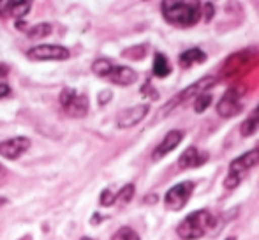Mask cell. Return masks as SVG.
Returning a JSON list of instances; mask_svg holds the SVG:
<instances>
[{"instance_id": "d6986e66", "label": "cell", "mask_w": 259, "mask_h": 240, "mask_svg": "<svg viewBox=\"0 0 259 240\" xmlns=\"http://www.w3.org/2000/svg\"><path fill=\"white\" fill-rule=\"evenodd\" d=\"M50 34H52V25L50 23H37L27 30L28 39H42V37H48Z\"/></svg>"}, {"instance_id": "e575fe53", "label": "cell", "mask_w": 259, "mask_h": 240, "mask_svg": "<svg viewBox=\"0 0 259 240\" xmlns=\"http://www.w3.org/2000/svg\"><path fill=\"white\" fill-rule=\"evenodd\" d=\"M254 150H256L257 154H259V141H257V143H256V148H254Z\"/></svg>"}, {"instance_id": "1f68e13d", "label": "cell", "mask_w": 259, "mask_h": 240, "mask_svg": "<svg viewBox=\"0 0 259 240\" xmlns=\"http://www.w3.org/2000/svg\"><path fill=\"white\" fill-rule=\"evenodd\" d=\"M9 74V65L7 64H0V78H6V76Z\"/></svg>"}, {"instance_id": "8992f818", "label": "cell", "mask_w": 259, "mask_h": 240, "mask_svg": "<svg viewBox=\"0 0 259 240\" xmlns=\"http://www.w3.org/2000/svg\"><path fill=\"white\" fill-rule=\"evenodd\" d=\"M60 104L65 113L72 118H83L89 113V96L78 94L72 89H64L60 94Z\"/></svg>"}, {"instance_id": "d4e9b609", "label": "cell", "mask_w": 259, "mask_h": 240, "mask_svg": "<svg viewBox=\"0 0 259 240\" xmlns=\"http://www.w3.org/2000/svg\"><path fill=\"white\" fill-rule=\"evenodd\" d=\"M240 182H242V177L235 175V173H228L222 184H224L226 189H236L240 185Z\"/></svg>"}, {"instance_id": "4316f807", "label": "cell", "mask_w": 259, "mask_h": 240, "mask_svg": "<svg viewBox=\"0 0 259 240\" xmlns=\"http://www.w3.org/2000/svg\"><path fill=\"white\" fill-rule=\"evenodd\" d=\"M141 94H145V96H148L150 97V99H159V94H157V90L154 89V87H152V83L150 82H147L145 83V87L143 89H141Z\"/></svg>"}, {"instance_id": "8d00e7d4", "label": "cell", "mask_w": 259, "mask_h": 240, "mask_svg": "<svg viewBox=\"0 0 259 240\" xmlns=\"http://www.w3.org/2000/svg\"><path fill=\"white\" fill-rule=\"evenodd\" d=\"M226 240H236V237H228V238H226Z\"/></svg>"}, {"instance_id": "484cf974", "label": "cell", "mask_w": 259, "mask_h": 240, "mask_svg": "<svg viewBox=\"0 0 259 240\" xmlns=\"http://www.w3.org/2000/svg\"><path fill=\"white\" fill-rule=\"evenodd\" d=\"M201 11H203V16H201V18H205V21H206V23H210V21H211V18H213V14H215L213 4H211V2L201 4Z\"/></svg>"}, {"instance_id": "cb8c5ba5", "label": "cell", "mask_w": 259, "mask_h": 240, "mask_svg": "<svg viewBox=\"0 0 259 240\" xmlns=\"http://www.w3.org/2000/svg\"><path fill=\"white\" fill-rule=\"evenodd\" d=\"M101 205L103 207H111L116 203V192H113L111 189H104L103 192H101Z\"/></svg>"}, {"instance_id": "836d02e7", "label": "cell", "mask_w": 259, "mask_h": 240, "mask_svg": "<svg viewBox=\"0 0 259 240\" xmlns=\"http://www.w3.org/2000/svg\"><path fill=\"white\" fill-rule=\"evenodd\" d=\"M92 224H99V216H97V214H94V217H92Z\"/></svg>"}, {"instance_id": "ac0fdd59", "label": "cell", "mask_w": 259, "mask_h": 240, "mask_svg": "<svg viewBox=\"0 0 259 240\" xmlns=\"http://www.w3.org/2000/svg\"><path fill=\"white\" fill-rule=\"evenodd\" d=\"M116 64H113L109 59H97L96 62L92 64V72L97 76V78H104L108 79L109 72L113 71V67H115Z\"/></svg>"}, {"instance_id": "d6a6232c", "label": "cell", "mask_w": 259, "mask_h": 240, "mask_svg": "<svg viewBox=\"0 0 259 240\" xmlns=\"http://www.w3.org/2000/svg\"><path fill=\"white\" fill-rule=\"evenodd\" d=\"M4 175H6V170H4V166L0 165V184H2V180H4Z\"/></svg>"}, {"instance_id": "d590c367", "label": "cell", "mask_w": 259, "mask_h": 240, "mask_svg": "<svg viewBox=\"0 0 259 240\" xmlns=\"http://www.w3.org/2000/svg\"><path fill=\"white\" fill-rule=\"evenodd\" d=\"M79 240H94V238H90V237H83V238H79Z\"/></svg>"}, {"instance_id": "9c48e42d", "label": "cell", "mask_w": 259, "mask_h": 240, "mask_svg": "<svg viewBox=\"0 0 259 240\" xmlns=\"http://www.w3.org/2000/svg\"><path fill=\"white\" fill-rule=\"evenodd\" d=\"M30 138L27 136L9 138V140L0 141V155L7 161H16L30 148Z\"/></svg>"}, {"instance_id": "6da1fadb", "label": "cell", "mask_w": 259, "mask_h": 240, "mask_svg": "<svg viewBox=\"0 0 259 240\" xmlns=\"http://www.w3.org/2000/svg\"><path fill=\"white\" fill-rule=\"evenodd\" d=\"M162 18L173 27L189 28L199 23L203 16L201 4L199 2H187V0H166L160 4Z\"/></svg>"}, {"instance_id": "9a60e30c", "label": "cell", "mask_w": 259, "mask_h": 240, "mask_svg": "<svg viewBox=\"0 0 259 240\" xmlns=\"http://www.w3.org/2000/svg\"><path fill=\"white\" fill-rule=\"evenodd\" d=\"M108 79L118 87H129L133 83H136L138 72L133 67H129V65H115L113 71L109 72Z\"/></svg>"}, {"instance_id": "4fadbf2b", "label": "cell", "mask_w": 259, "mask_h": 240, "mask_svg": "<svg viewBox=\"0 0 259 240\" xmlns=\"http://www.w3.org/2000/svg\"><path fill=\"white\" fill-rule=\"evenodd\" d=\"M208 152L206 150H199L196 147H189L187 150H184V154L178 157V168L180 170H192V168H199L208 161Z\"/></svg>"}, {"instance_id": "e0dca14e", "label": "cell", "mask_w": 259, "mask_h": 240, "mask_svg": "<svg viewBox=\"0 0 259 240\" xmlns=\"http://www.w3.org/2000/svg\"><path fill=\"white\" fill-rule=\"evenodd\" d=\"M157 78H167L171 74V64L164 53L157 52L154 55V67H152Z\"/></svg>"}, {"instance_id": "603a6c76", "label": "cell", "mask_w": 259, "mask_h": 240, "mask_svg": "<svg viewBox=\"0 0 259 240\" xmlns=\"http://www.w3.org/2000/svg\"><path fill=\"white\" fill-rule=\"evenodd\" d=\"M111 240H141V238H140V235H138V231H134L133 228L122 226L115 231Z\"/></svg>"}, {"instance_id": "8fae6325", "label": "cell", "mask_w": 259, "mask_h": 240, "mask_svg": "<svg viewBox=\"0 0 259 240\" xmlns=\"http://www.w3.org/2000/svg\"><path fill=\"white\" fill-rule=\"evenodd\" d=\"M185 133L180 129H171L169 133L164 136V140L160 141L159 145L155 147V150L152 152V159L154 161H160L162 157H166L169 152H173L175 148L178 147V145L182 143V140H184Z\"/></svg>"}, {"instance_id": "3957f363", "label": "cell", "mask_w": 259, "mask_h": 240, "mask_svg": "<svg viewBox=\"0 0 259 240\" xmlns=\"http://www.w3.org/2000/svg\"><path fill=\"white\" fill-rule=\"evenodd\" d=\"M217 85V78L215 76H203V78H199L198 82H194L192 85L185 87L182 92H178L175 97H171L169 101H167L166 104L162 106V110L159 111V115H157V118H162V117H167L169 113H173L177 108L184 106L187 101L191 99H196V97L199 96V94H205L208 92L210 89H213V87Z\"/></svg>"}, {"instance_id": "277c9868", "label": "cell", "mask_w": 259, "mask_h": 240, "mask_svg": "<svg viewBox=\"0 0 259 240\" xmlns=\"http://www.w3.org/2000/svg\"><path fill=\"white\" fill-rule=\"evenodd\" d=\"M247 87L243 83H235L229 87L217 103V113L221 118H233L238 117L243 111V99H245Z\"/></svg>"}, {"instance_id": "83f0119b", "label": "cell", "mask_w": 259, "mask_h": 240, "mask_svg": "<svg viewBox=\"0 0 259 240\" xmlns=\"http://www.w3.org/2000/svg\"><path fill=\"white\" fill-rule=\"evenodd\" d=\"M111 97H113V94H111V90H103V92L99 94V104L101 106H104V104H108L109 101H111Z\"/></svg>"}, {"instance_id": "7c38bea8", "label": "cell", "mask_w": 259, "mask_h": 240, "mask_svg": "<svg viewBox=\"0 0 259 240\" xmlns=\"http://www.w3.org/2000/svg\"><path fill=\"white\" fill-rule=\"evenodd\" d=\"M257 165H259V154L256 150H249L229 163V173H235V175H238V177H243L247 172L256 168Z\"/></svg>"}, {"instance_id": "30bf717a", "label": "cell", "mask_w": 259, "mask_h": 240, "mask_svg": "<svg viewBox=\"0 0 259 240\" xmlns=\"http://www.w3.org/2000/svg\"><path fill=\"white\" fill-rule=\"evenodd\" d=\"M150 111V106L148 104H136V106L125 108L118 113L116 117V126L120 129H129V127H134L136 124H140L141 120L148 115Z\"/></svg>"}, {"instance_id": "f1b7e54d", "label": "cell", "mask_w": 259, "mask_h": 240, "mask_svg": "<svg viewBox=\"0 0 259 240\" xmlns=\"http://www.w3.org/2000/svg\"><path fill=\"white\" fill-rule=\"evenodd\" d=\"M159 202V196L155 194V192H152V194H147L143 198V203L145 205H155V203Z\"/></svg>"}, {"instance_id": "44dd1931", "label": "cell", "mask_w": 259, "mask_h": 240, "mask_svg": "<svg viewBox=\"0 0 259 240\" xmlns=\"http://www.w3.org/2000/svg\"><path fill=\"white\" fill-rule=\"evenodd\" d=\"M211 101H213V96H211L210 92L199 94V96L194 99V111L196 113H205L208 108H210Z\"/></svg>"}, {"instance_id": "4dcf8cb0", "label": "cell", "mask_w": 259, "mask_h": 240, "mask_svg": "<svg viewBox=\"0 0 259 240\" xmlns=\"http://www.w3.org/2000/svg\"><path fill=\"white\" fill-rule=\"evenodd\" d=\"M11 94V87L7 83H0V99H6Z\"/></svg>"}, {"instance_id": "5bb4252c", "label": "cell", "mask_w": 259, "mask_h": 240, "mask_svg": "<svg viewBox=\"0 0 259 240\" xmlns=\"http://www.w3.org/2000/svg\"><path fill=\"white\" fill-rule=\"evenodd\" d=\"M32 9V2L27 0H0V16L2 18H14V20H20V18L27 16Z\"/></svg>"}, {"instance_id": "7402d4cb", "label": "cell", "mask_w": 259, "mask_h": 240, "mask_svg": "<svg viewBox=\"0 0 259 240\" xmlns=\"http://www.w3.org/2000/svg\"><path fill=\"white\" fill-rule=\"evenodd\" d=\"M134 191H136V189H134L133 184H125L118 192H116V203H118V205H127V203L133 199Z\"/></svg>"}, {"instance_id": "52a82bcc", "label": "cell", "mask_w": 259, "mask_h": 240, "mask_svg": "<svg viewBox=\"0 0 259 240\" xmlns=\"http://www.w3.org/2000/svg\"><path fill=\"white\" fill-rule=\"evenodd\" d=\"M192 192H194V182L185 180L180 184L173 185L169 191L164 196V203L169 210H182L189 203V199L192 198Z\"/></svg>"}, {"instance_id": "ffe728a7", "label": "cell", "mask_w": 259, "mask_h": 240, "mask_svg": "<svg viewBox=\"0 0 259 240\" xmlns=\"http://www.w3.org/2000/svg\"><path fill=\"white\" fill-rule=\"evenodd\" d=\"M122 57L129 60H143L147 57V45H138V46H131L125 52L122 53Z\"/></svg>"}, {"instance_id": "7a4b0ae2", "label": "cell", "mask_w": 259, "mask_h": 240, "mask_svg": "<svg viewBox=\"0 0 259 240\" xmlns=\"http://www.w3.org/2000/svg\"><path fill=\"white\" fill-rule=\"evenodd\" d=\"M211 224H213V217L206 209L194 210L180 221V224L177 226V235L182 240H199L205 237Z\"/></svg>"}, {"instance_id": "ba28073f", "label": "cell", "mask_w": 259, "mask_h": 240, "mask_svg": "<svg viewBox=\"0 0 259 240\" xmlns=\"http://www.w3.org/2000/svg\"><path fill=\"white\" fill-rule=\"evenodd\" d=\"M27 57L34 62H45V60H67L71 57V52L64 46L58 45H39L28 50Z\"/></svg>"}, {"instance_id": "5b68a950", "label": "cell", "mask_w": 259, "mask_h": 240, "mask_svg": "<svg viewBox=\"0 0 259 240\" xmlns=\"http://www.w3.org/2000/svg\"><path fill=\"white\" fill-rule=\"evenodd\" d=\"M254 62V52L252 50H240V52L233 53L226 59L224 65H222L221 76L224 79H233L242 76L247 69L252 65Z\"/></svg>"}, {"instance_id": "f546056e", "label": "cell", "mask_w": 259, "mask_h": 240, "mask_svg": "<svg viewBox=\"0 0 259 240\" xmlns=\"http://www.w3.org/2000/svg\"><path fill=\"white\" fill-rule=\"evenodd\" d=\"M247 118H249L250 122L256 124V126H259V103H257V106L254 108L252 111H250V115H249V117H247Z\"/></svg>"}, {"instance_id": "2e32d148", "label": "cell", "mask_w": 259, "mask_h": 240, "mask_svg": "<svg viewBox=\"0 0 259 240\" xmlns=\"http://www.w3.org/2000/svg\"><path fill=\"white\" fill-rule=\"evenodd\" d=\"M206 53L203 52L201 48H191V50H185L184 53H182L180 57H178V60H180V65L184 69H189L192 67V65H198V64H203V62H206Z\"/></svg>"}]
</instances>
